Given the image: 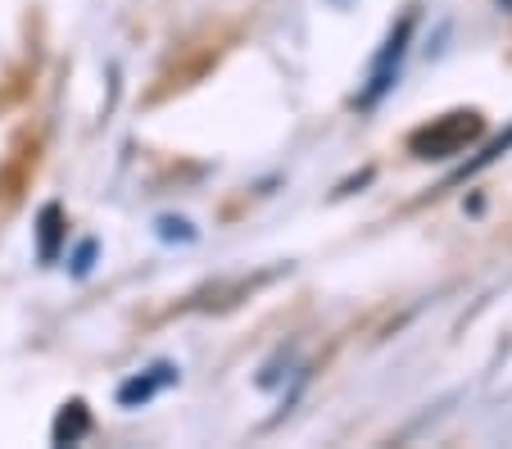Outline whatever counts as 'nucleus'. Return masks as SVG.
Listing matches in <instances>:
<instances>
[{"label":"nucleus","instance_id":"1","mask_svg":"<svg viewBox=\"0 0 512 449\" xmlns=\"http://www.w3.org/2000/svg\"><path fill=\"white\" fill-rule=\"evenodd\" d=\"M481 137V118L472 109H458V114H445V118H431L426 127H417L408 146H413L417 159H454L463 155L472 141Z\"/></svg>","mask_w":512,"mask_h":449},{"label":"nucleus","instance_id":"2","mask_svg":"<svg viewBox=\"0 0 512 449\" xmlns=\"http://www.w3.org/2000/svg\"><path fill=\"white\" fill-rule=\"evenodd\" d=\"M408 32H413V19H404V23H399V32H395V37H390L386 55H381L377 73H372V91H368V96H363V105H377V100H381V91L390 87V64H399V55H404V41H408Z\"/></svg>","mask_w":512,"mask_h":449},{"label":"nucleus","instance_id":"3","mask_svg":"<svg viewBox=\"0 0 512 449\" xmlns=\"http://www.w3.org/2000/svg\"><path fill=\"white\" fill-rule=\"evenodd\" d=\"M59 241H64V214H59V205H46V209H41V218H37V254H41V264H55Z\"/></svg>","mask_w":512,"mask_h":449},{"label":"nucleus","instance_id":"4","mask_svg":"<svg viewBox=\"0 0 512 449\" xmlns=\"http://www.w3.org/2000/svg\"><path fill=\"white\" fill-rule=\"evenodd\" d=\"M173 377H177V372L168 368V363H159V368H150L145 377H132V381H127L123 391H118V400H123V404H145L150 395L159 391V386H168Z\"/></svg>","mask_w":512,"mask_h":449},{"label":"nucleus","instance_id":"5","mask_svg":"<svg viewBox=\"0 0 512 449\" xmlns=\"http://www.w3.org/2000/svg\"><path fill=\"white\" fill-rule=\"evenodd\" d=\"M87 427H91V418H87V404L82 400H73V404H64L59 409V418H55V445H73V440H82L87 436Z\"/></svg>","mask_w":512,"mask_h":449},{"label":"nucleus","instance_id":"6","mask_svg":"<svg viewBox=\"0 0 512 449\" xmlns=\"http://www.w3.org/2000/svg\"><path fill=\"white\" fill-rule=\"evenodd\" d=\"M87 268H91V245H82L78 250V273H87Z\"/></svg>","mask_w":512,"mask_h":449}]
</instances>
